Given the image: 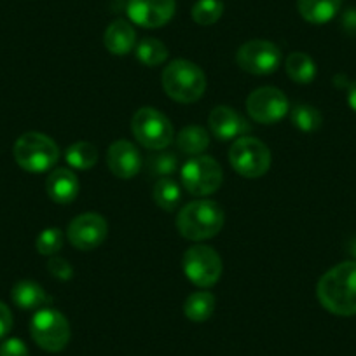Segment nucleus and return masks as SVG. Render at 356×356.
I'll return each mask as SVG.
<instances>
[{"label": "nucleus", "mask_w": 356, "mask_h": 356, "mask_svg": "<svg viewBox=\"0 0 356 356\" xmlns=\"http://www.w3.org/2000/svg\"><path fill=\"white\" fill-rule=\"evenodd\" d=\"M108 170L121 180H129L142 168V156L138 149L128 140H118L108 147L107 152Z\"/></svg>", "instance_id": "nucleus-15"}, {"label": "nucleus", "mask_w": 356, "mask_h": 356, "mask_svg": "<svg viewBox=\"0 0 356 356\" xmlns=\"http://www.w3.org/2000/svg\"><path fill=\"white\" fill-rule=\"evenodd\" d=\"M316 296L321 306L335 316L356 314V260L332 267L320 278Z\"/></svg>", "instance_id": "nucleus-1"}, {"label": "nucleus", "mask_w": 356, "mask_h": 356, "mask_svg": "<svg viewBox=\"0 0 356 356\" xmlns=\"http://www.w3.org/2000/svg\"><path fill=\"white\" fill-rule=\"evenodd\" d=\"M184 273L193 285L210 289L222 276V259L211 246L194 245L184 253Z\"/></svg>", "instance_id": "nucleus-9"}, {"label": "nucleus", "mask_w": 356, "mask_h": 356, "mask_svg": "<svg viewBox=\"0 0 356 356\" xmlns=\"http://www.w3.org/2000/svg\"><path fill=\"white\" fill-rule=\"evenodd\" d=\"M47 271L60 282H68L74 276V267L70 266L68 260L61 259V257H51L49 262H47Z\"/></svg>", "instance_id": "nucleus-29"}, {"label": "nucleus", "mask_w": 356, "mask_h": 356, "mask_svg": "<svg viewBox=\"0 0 356 356\" xmlns=\"http://www.w3.org/2000/svg\"><path fill=\"white\" fill-rule=\"evenodd\" d=\"M348 104L356 112V81L349 82L348 86Z\"/></svg>", "instance_id": "nucleus-34"}, {"label": "nucleus", "mask_w": 356, "mask_h": 356, "mask_svg": "<svg viewBox=\"0 0 356 356\" xmlns=\"http://www.w3.org/2000/svg\"><path fill=\"white\" fill-rule=\"evenodd\" d=\"M63 243H65V234L61 229L58 227H49V229H44L39 236H37V252L40 255H46V257H54L61 248H63Z\"/></svg>", "instance_id": "nucleus-28"}, {"label": "nucleus", "mask_w": 356, "mask_h": 356, "mask_svg": "<svg viewBox=\"0 0 356 356\" xmlns=\"http://www.w3.org/2000/svg\"><path fill=\"white\" fill-rule=\"evenodd\" d=\"M177 0H128V16L143 29H161L171 22Z\"/></svg>", "instance_id": "nucleus-13"}, {"label": "nucleus", "mask_w": 356, "mask_h": 356, "mask_svg": "<svg viewBox=\"0 0 356 356\" xmlns=\"http://www.w3.org/2000/svg\"><path fill=\"white\" fill-rule=\"evenodd\" d=\"M11 297L13 302L22 309H42L49 300L46 290L32 280H22L16 283L13 286Z\"/></svg>", "instance_id": "nucleus-19"}, {"label": "nucleus", "mask_w": 356, "mask_h": 356, "mask_svg": "<svg viewBox=\"0 0 356 356\" xmlns=\"http://www.w3.org/2000/svg\"><path fill=\"white\" fill-rule=\"evenodd\" d=\"M208 126L215 138L227 142V140H238L250 131L248 121L234 108L227 105L215 107L208 118Z\"/></svg>", "instance_id": "nucleus-14"}, {"label": "nucleus", "mask_w": 356, "mask_h": 356, "mask_svg": "<svg viewBox=\"0 0 356 356\" xmlns=\"http://www.w3.org/2000/svg\"><path fill=\"white\" fill-rule=\"evenodd\" d=\"M163 89L178 104H194L207 91V75L189 60H173L164 67Z\"/></svg>", "instance_id": "nucleus-3"}, {"label": "nucleus", "mask_w": 356, "mask_h": 356, "mask_svg": "<svg viewBox=\"0 0 356 356\" xmlns=\"http://www.w3.org/2000/svg\"><path fill=\"white\" fill-rule=\"evenodd\" d=\"M342 0H297L299 15L313 25H325L337 16Z\"/></svg>", "instance_id": "nucleus-18"}, {"label": "nucleus", "mask_w": 356, "mask_h": 356, "mask_svg": "<svg viewBox=\"0 0 356 356\" xmlns=\"http://www.w3.org/2000/svg\"><path fill=\"white\" fill-rule=\"evenodd\" d=\"M191 15H193V19L197 25H213L224 15V4L220 0H197Z\"/></svg>", "instance_id": "nucleus-27"}, {"label": "nucleus", "mask_w": 356, "mask_h": 356, "mask_svg": "<svg viewBox=\"0 0 356 356\" xmlns=\"http://www.w3.org/2000/svg\"><path fill=\"white\" fill-rule=\"evenodd\" d=\"M282 51L269 40L255 39L243 44L236 53V63L241 70L253 75H267L278 70Z\"/></svg>", "instance_id": "nucleus-11"}, {"label": "nucleus", "mask_w": 356, "mask_h": 356, "mask_svg": "<svg viewBox=\"0 0 356 356\" xmlns=\"http://www.w3.org/2000/svg\"><path fill=\"white\" fill-rule=\"evenodd\" d=\"M81 184L70 168H56L46 180L47 196L58 204H68L77 197Z\"/></svg>", "instance_id": "nucleus-16"}, {"label": "nucleus", "mask_w": 356, "mask_h": 356, "mask_svg": "<svg viewBox=\"0 0 356 356\" xmlns=\"http://www.w3.org/2000/svg\"><path fill=\"white\" fill-rule=\"evenodd\" d=\"M290 121L293 122L297 129L304 133H313L321 128L323 115L313 105H297L290 112Z\"/></svg>", "instance_id": "nucleus-26"}, {"label": "nucleus", "mask_w": 356, "mask_h": 356, "mask_svg": "<svg viewBox=\"0 0 356 356\" xmlns=\"http://www.w3.org/2000/svg\"><path fill=\"white\" fill-rule=\"evenodd\" d=\"M285 70L286 75L297 84H309L316 77V63L302 51H296L286 58Z\"/></svg>", "instance_id": "nucleus-21"}, {"label": "nucleus", "mask_w": 356, "mask_h": 356, "mask_svg": "<svg viewBox=\"0 0 356 356\" xmlns=\"http://www.w3.org/2000/svg\"><path fill=\"white\" fill-rule=\"evenodd\" d=\"M178 149L189 156H201L210 145V135L201 126H187L177 136Z\"/></svg>", "instance_id": "nucleus-22"}, {"label": "nucleus", "mask_w": 356, "mask_h": 356, "mask_svg": "<svg viewBox=\"0 0 356 356\" xmlns=\"http://www.w3.org/2000/svg\"><path fill=\"white\" fill-rule=\"evenodd\" d=\"M175 168H177V159H175L173 154H159V156L152 157L150 159V171L156 175H159L161 178L168 177L170 173H173Z\"/></svg>", "instance_id": "nucleus-30"}, {"label": "nucleus", "mask_w": 356, "mask_h": 356, "mask_svg": "<svg viewBox=\"0 0 356 356\" xmlns=\"http://www.w3.org/2000/svg\"><path fill=\"white\" fill-rule=\"evenodd\" d=\"M152 196L157 207L166 211H173L180 203V200H182V191H180V187H178L173 178L163 177L154 186Z\"/></svg>", "instance_id": "nucleus-24"}, {"label": "nucleus", "mask_w": 356, "mask_h": 356, "mask_svg": "<svg viewBox=\"0 0 356 356\" xmlns=\"http://www.w3.org/2000/svg\"><path fill=\"white\" fill-rule=\"evenodd\" d=\"M65 161L74 170H91L98 161V150L89 142H75L65 152Z\"/></svg>", "instance_id": "nucleus-23"}, {"label": "nucleus", "mask_w": 356, "mask_h": 356, "mask_svg": "<svg viewBox=\"0 0 356 356\" xmlns=\"http://www.w3.org/2000/svg\"><path fill=\"white\" fill-rule=\"evenodd\" d=\"M104 44L108 53L115 56H124L136 47L135 29L126 19H115L105 30Z\"/></svg>", "instance_id": "nucleus-17"}, {"label": "nucleus", "mask_w": 356, "mask_h": 356, "mask_svg": "<svg viewBox=\"0 0 356 356\" xmlns=\"http://www.w3.org/2000/svg\"><path fill=\"white\" fill-rule=\"evenodd\" d=\"M136 58L145 67H159L168 58V47L154 37H145L136 44Z\"/></svg>", "instance_id": "nucleus-25"}, {"label": "nucleus", "mask_w": 356, "mask_h": 356, "mask_svg": "<svg viewBox=\"0 0 356 356\" xmlns=\"http://www.w3.org/2000/svg\"><path fill=\"white\" fill-rule=\"evenodd\" d=\"M224 220L225 215L220 204L210 200H197L178 211L177 229L186 239L204 241L222 231Z\"/></svg>", "instance_id": "nucleus-2"}, {"label": "nucleus", "mask_w": 356, "mask_h": 356, "mask_svg": "<svg viewBox=\"0 0 356 356\" xmlns=\"http://www.w3.org/2000/svg\"><path fill=\"white\" fill-rule=\"evenodd\" d=\"M246 111L250 118L260 124H275L290 112V104L282 89L264 86L255 89L246 98Z\"/></svg>", "instance_id": "nucleus-10"}, {"label": "nucleus", "mask_w": 356, "mask_h": 356, "mask_svg": "<svg viewBox=\"0 0 356 356\" xmlns=\"http://www.w3.org/2000/svg\"><path fill=\"white\" fill-rule=\"evenodd\" d=\"M108 224L100 213L77 215L68 224L67 238L72 246L82 252L95 250L107 239Z\"/></svg>", "instance_id": "nucleus-12"}, {"label": "nucleus", "mask_w": 356, "mask_h": 356, "mask_svg": "<svg viewBox=\"0 0 356 356\" xmlns=\"http://www.w3.org/2000/svg\"><path fill=\"white\" fill-rule=\"evenodd\" d=\"M13 328V313L4 302H0V339L11 332Z\"/></svg>", "instance_id": "nucleus-32"}, {"label": "nucleus", "mask_w": 356, "mask_h": 356, "mask_svg": "<svg viewBox=\"0 0 356 356\" xmlns=\"http://www.w3.org/2000/svg\"><path fill=\"white\" fill-rule=\"evenodd\" d=\"M0 356H29V348L22 339H8L0 346Z\"/></svg>", "instance_id": "nucleus-31"}, {"label": "nucleus", "mask_w": 356, "mask_h": 356, "mask_svg": "<svg viewBox=\"0 0 356 356\" xmlns=\"http://www.w3.org/2000/svg\"><path fill=\"white\" fill-rule=\"evenodd\" d=\"M30 334L44 351L60 353L70 342V323L60 311L42 307L30 321Z\"/></svg>", "instance_id": "nucleus-6"}, {"label": "nucleus", "mask_w": 356, "mask_h": 356, "mask_svg": "<svg viewBox=\"0 0 356 356\" xmlns=\"http://www.w3.org/2000/svg\"><path fill=\"white\" fill-rule=\"evenodd\" d=\"M342 29L349 35H356V9H348V11L342 15Z\"/></svg>", "instance_id": "nucleus-33"}, {"label": "nucleus", "mask_w": 356, "mask_h": 356, "mask_svg": "<svg viewBox=\"0 0 356 356\" xmlns=\"http://www.w3.org/2000/svg\"><path fill=\"white\" fill-rule=\"evenodd\" d=\"M215 304L217 302H215L213 293L208 292V290H200V292H194L187 297L186 304H184V313H186L187 320L203 323L211 318Z\"/></svg>", "instance_id": "nucleus-20"}, {"label": "nucleus", "mask_w": 356, "mask_h": 356, "mask_svg": "<svg viewBox=\"0 0 356 356\" xmlns=\"http://www.w3.org/2000/svg\"><path fill=\"white\" fill-rule=\"evenodd\" d=\"M222 168L213 157L210 156H194L193 159L187 161L180 171V180L187 193L193 196H210L217 193L218 187L222 186Z\"/></svg>", "instance_id": "nucleus-8"}, {"label": "nucleus", "mask_w": 356, "mask_h": 356, "mask_svg": "<svg viewBox=\"0 0 356 356\" xmlns=\"http://www.w3.org/2000/svg\"><path fill=\"white\" fill-rule=\"evenodd\" d=\"M13 154L19 168L30 173H42L58 163L60 147L44 133L30 131L16 140Z\"/></svg>", "instance_id": "nucleus-4"}, {"label": "nucleus", "mask_w": 356, "mask_h": 356, "mask_svg": "<svg viewBox=\"0 0 356 356\" xmlns=\"http://www.w3.org/2000/svg\"><path fill=\"white\" fill-rule=\"evenodd\" d=\"M229 163L241 177L259 178L271 168V150L253 136H241L229 150Z\"/></svg>", "instance_id": "nucleus-7"}, {"label": "nucleus", "mask_w": 356, "mask_h": 356, "mask_svg": "<svg viewBox=\"0 0 356 356\" xmlns=\"http://www.w3.org/2000/svg\"><path fill=\"white\" fill-rule=\"evenodd\" d=\"M131 131L136 142L149 150H164L175 138L170 119L154 107H142L131 119Z\"/></svg>", "instance_id": "nucleus-5"}]
</instances>
